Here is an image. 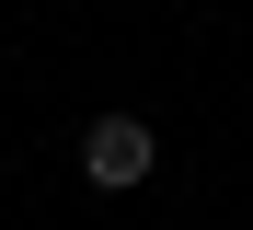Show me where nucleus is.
<instances>
[{"label":"nucleus","mask_w":253,"mask_h":230,"mask_svg":"<svg viewBox=\"0 0 253 230\" xmlns=\"http://www.w3.org/2000/svg\"><path fill=\"white\" fill-rule=\"evenodd\" d=\"M150 161H161V127H150V115H92V138H81V173H92L104 196L150 184Z\"/></svg>","instance_id":"1"}]
</instances>
